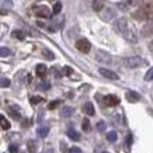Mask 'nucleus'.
Masks as SVG:
<instances>
[{
  "instance_id": "f257e3e1",
  "label": "nucleus",
  "mask_w": 153,
  "mask_h": 153,
  "mask_svg": "<svg viewBox=\"0 0 153 153\" xmlns=\"http://www.w3.org/2000/svg\"><path fill=\"white\" fill-rule=\"evenodd\" d=\"M114 28H115V31H118V33H121L124 35V38H125L126 41H129V42L138 41V37H136L135 30L129 27L128 20H126L125 17H121V19L115 20V21H114Z\"/></svg>"
},
{
  "instance_id": "f03ea898",
  "label": "nucleus",
  "mask_w": 153,
  "mask_h": 153,
  "mask_svg": "<svg viewBox=\"0 0 153 153\" xmlns=\"http://www.w3.org/2000/svg\"><path fill=\"white\" fill-rule=\"evenodd\" d=\"M134 19L138 21H143V20H150L153 19V6L152 4H145L142 6L139 10H136L134 14Z\"/></svg>"
},
{
  "instance_id": "7ed1b4c3",
  "label": "nucleus",
  "mask_w": 153,
  "mask_h": 153,
  "mask_svg": "<svg viewBox=\"0 0 153 153\" xmlns=\"http://www.w3.org/2000/svg\"><path fill=\"white\" fill-rule=\"evenodd\" d=\"M124 65L129 69H135L138 66L142 65V58L140 56H129V58H124Z\"/></svg>"
},
{
  "instance_id": "20e7f679",
  "label": "nucleus",
  "mask_w": 153,
  "mask_h": 153,
  "mask_svg": "<svg viewBox=\"0 0 153 153\" xmlns=\"http://www.w3.org/2000/svg\"><path fill=\"white\" fill-rule=\"evenodd\" d=\"M96 60L100 62V63H107V65H108V63H111L112 62V58L108 52L98 49V51H96Z\"/></svg>"
},
{
  "instance_id": "39448f33",
  "label": "nucleus",
  "mask_w": 153,
  "mask_h": 153,
  "mask_svg": "<svg viewBox=\"0 0 153 153\" xmlns=\"http://www.w3.org/2000/svg\"><path fill=\"white\" fill-rule=\"evenodd\" d=\"M76 48H77L80 52H83V53H88L90 49H91V44H90L87 39L82 38V39H79V41L76 42Z\"/></svg>"
},
{
  "instance_id": "423d86ee",
  "label": "nucleus",
  "mask_w": 153,
  "mask_h": 153,
  "mask_svg": "<svg viewBox=\"0 0 153 153\" xmlns=\"http://www.w3.org/2000/svg\"><path fill=\"white\" fill-rule=\"evenodd\" d=\"M35 16L42 19H49L51 17V10L47 6H37L35 7Z\"/></svg>"
},
{
  "instance_id": "0eeeda50",
  "label": "nucleus",
  "mask_w": 153,
  "mask_h": 153,
  "mask_svg": "<svg viewBox=\"0 0 153 153\" xmlns=\"http://www.w3.org/2000/svg\"><path fill=\"white\" fill-rule=\"evenodd\" d=\"M100 17H101L104 21H110L115 17V11L111 9V7H107V9H102L101 13H100Z\"/></svg>"
},
{
  "instance_id": "6e6552de",
  "label": "nucleus",
  "mask_w": 153,
  "mask_h": 153,
  "mask_svg": "<svg viewBox=\"0 0 153 153\" xmlns=\"http://www.w3.org/2000/svg\"><path fill=\"white\" fill-rule=\"evenodd\" d=\"M100 74H101L102 77L110 79V80H118L120 79V77H118V74H117L115 72H112V70H110V69H104V68L100 69Z\"/></svg>"
},
{
  "instance_id": "1a4fd4ad",
  "label": "nucleus",
  "mask_w": 153,
  "mask_h": 153,
  "mask_svg": "<svg viewBox=\"0 0 153 153\" xmlns=\"http://www.w3.org/2000/svg\"><path fill=\"white\" fill-rule=\"evenodd\" d=\"M142 33H143L145 37H150V35H153V19L148 20V23L143 25V28H142Z\"/></svg>"
},
{
  "instance_id": "9d476101",
  "label": "nucleus",
  "mask_w": 153,
  "mask_h": 153,
  "mask_svg": "<svg viewBox=\"0 0 153 153\" xmlns=\"http://www.w3.org/2000/svg\"><path fill=\"white\" fill-rule=\"evenodd\" d=\"M104 102H105V105H108V107H115V105H118L120 98L117 97V96L110 94V96H105V97H104Z\"/></svg>"
},
{
  "instance_id": "9b49d317",
  "label": "nucleus",
  "mask_w": 153,
  "mask_h": 153,
  "mask_svg": "<svg viewBox=\"0 0 153 153\" xmlns=\"http://www.w3.org/2000/svg\"><path fill=\"white\" fill-rule=\"evenodd\" d=\"M83 111L84 114H87L88 117H93L94 114H96V110H94V105L91 104V102H86L83 105Z\"/></svg>"
},
{
  "instance_id": "f8f14e48",
  "label": "nucleus",
  "mask_w": 153,
  "mask_h": 153,
  "mask_svg": "<svg viewBox=\"0 0 153 153\" xmlns=\"http://www.w3.org/2000/svg\"><path fill=\"white\" fill-rule=\"evenodd\" d=\"M139 98H140V96L136 93V91H132V90H131V91H128V93H126V100H128L129 102L139 101Z\"/></svg>"
},
{
  "instance_id": "ddd939ff",
  "label": "nucleus",
  "mask_w": 153,
  "mask_h": 153,
  "mask_svg": "<svg viewBox=\"0 0 153 153\" xmlns=\"http://www.w3.org/2000/svg\"><path fill=\"white\" fill-rule=\"evenodd\" d=\"M35 72H37V74L39 76V77H45L47 76V73H48V68L45 65H38L37 66V69H35Z\"/></svg>"
},
{
  "instance_id": "4468645a",
  "label": "nucleus",
  "mask_w": 153,
  "mask_h": 153,
  "mask_svg": "<svg viewBox=\"0 0 153 153\" xmlns=\"http://www.w3.org/2000/svg\"><path fill=\"white\" fill-rule=\"evenodd\" d=\"M91 7H93L94 11H101L104 9V0H93Z\"/></svg>"
},
{
  "instance_id": "2eb2a0df",
  "label": "nucleus",
  "mask_w": 153,
  "mask_h": 153,
  "mask_svg": "<svg viewBox=\"0 0 153 153\" xmlns=\"http://www.w3.org/2000/svg\"><path fill=\"white\" fill-rule=\"evenodd\" d=\"M68 136H69L72 140H80V134L77 132V131L72 129V128L68 131Z\"/></svg>"
},
{
  "instance_id": "dca6fc26",
  "label": "nucleus",
  "mask_w": 153,
  "mask_h": 153,
  "mask_svg": "<svg viewBox=\"0 0 153 153\" xmlns=\"http://www.w3.org/2000/svg\"><path fill=\"white\" fill-rule=\"evenodd\" d=\"M73 108H72V107H69V105H66V107H63V108H62V111H60V115L62 117H70L72 115V114H73Z\"/></svg>"
},
{
  "instance_id": "f3484780",
  "label": "nucleus",
  "mask_w": 153,
  "mask_h": 153,
  "mask_svg": "<svg viewBox=\"0 0 153 153\" xmlns=\"http://www.w3.org/2000/svg\"><path fill=\"white\" fill-rule=\"evenodd\" d=\"M0 126H1V128H3L4 131L10 129V122L6 120L4 115H0Z\"/></svg>"
},
{
  "instance_id": "a211bd4d",
  "label": "nucleus",
  "mask_w": 153,
  "mask_h": 153,
  "mask_svg": "<svg viewBox=\"0 0 153 153\" xmlns=\"http://www.w3.org/2000/svg\"><path fill=\"white\" fill-rule=\"evenodd\" d=\"M48 132H49V128H48V126H41V128L37 129V134L39 138H45L48 135Z\"/></svg>"
},
{
  "instance_id": "6ab92c4d",
  "label": "nucleus",
  "mask_w": 153,
  "mask_h": 153,
  "mask_svg": "<svg viewBox=\"0 0 153 153\" xmlns=\"http://www.w3.org/2000/svg\"><path fill=\"white\" fill-rule=\"evenodd\" d=\"M13 37L17 38V39H20V41H23L24 38H25V35H24V33L21 31V30H16V31H13Z\"/></svg>"
},
{
  "instance_id": "aec40b11",
  "label": "nucleus",
  "mask_w": 153,
  "mask_h": 153,
  "mask_svg": "<svg viewBox=\"0 0 153 153\" xmlns=\"http://www.w3.org/2000/svg\"><path fill=\"white\" fill-rule=\"evenodd\" d=\"M27 146H28V150H30V153H35V152H37V143H35L34 140H28Z\"/></svg>"
},
{
  "instance_id": "412c9836",
  "label": "nucleus",
  "mask_w": 153,
  "mask_h": 153,
  "mask_svg": "<svg viewBox=\"0 0 153 153\" xmlns=\"http://www.w3.org/2000/svg\"><path fill=\"white\" fill-rule=\"evenodd\" d=\"M107 139H108V142H115L117 140V132H114V131L108 132V134H107Z\"/></svg>"
},
{
  "instance_id": "4be33fe9",
  "label": "nucleus",
  "mask_w": 153,
  "mask_h": 153,
  "mask_svg": "<svg viewBox=\"0 0 153 153\" xmlns=\"http://www.w3.org/2000/svg\"><path fill=\"white\" fill-rule=\"evenodd\" d=\"M41 101H44V98L39 97V96H35V97H31V98H30V102H31L33 105H35V104H39Z\"/></svg>"
},
{
  "instance_id": "5701e85b",
  "label": "nucleus",
  "mask_w": 153,
  "mask_h": 153,
  "mask_svg": "<svg viewBox=\"0 0 153 153\" xmlns=\"http://www.w3.org/2000/svg\"><path fill=\"white\" fill-rule=\"evenodd\" d=\"M60 10H62V3H60V1H58V3H55V6H53L52 13H53V14H59Z\"/></svg>"
},
{
  "instance_id": "b1692460",
  "label": "nucleus",
  "mask_w": 153,
  "mask_h": 153,
  "mask_svg": "<svg viewBox=\"0 0 153 153\" xmlns=\"http://www.w3.org/2000/svg\"><path fill=\"white\" fill-rule=\"evenodd\" d=\"M83 131L84 132H88V131H90V128H91V126H90V121L87 120V118H84L83 120Z\"/></svg>"
},
{
  "instance_id": "393cba45",
  "label": "nucleus",
  "mask_w": 153,
  "mask_h": 153,
  "mask_svg": "<svg viewBox=\"0 0 153 153\" xmlns=\"http://www.w3.org/2000/svg\"><path fill=\"white\" fill-rule=\"evenodd\" d=\"M9 114L11 117H13L14 120H20V114L19 111H16V110H13V108H9Z\"/></svg>"
},
{
  "instance_id": "a878e982",
  "label": "nucleus",
  "mask_w": 153,
  "mask_h": 153,
  "mask_svg": "<svg viewBox=\"0 0 153 153\" xmlns=\"http://www.w3.org/2000/svg\"><path fill=\"white\" fill-rule=\"evenodd\" d=\"M42 53H44V56H45L47 59H53V58H55V56H53V53H52L49 49H44V51H42Z\"/></svg>"
},
{
  "instance_id": "bb28decb",
  "label": "nucleus",
  "mask_w": 153,
  "mask_h": 153,
  "mask_svg": "<svg viewBox=\"0 0 153 153\" xmlns=\"http://www.w3.org/2000/svg\"><path fill=\"white\" fill-rule=\"evenodd\" d=\"M145 80H148V82L153 80V68H152V69H149L148 72H146V74H145Z\"/></svg>"
},
{
  "instance_id": "cd10ccee",
  "label": "nucleus",
  "mask_w": 153,
  "mask_h": 153,
  "mask_svg": "<svg viewBox=\"0 0 153 153\" xmlns=\"http://www.w3.org/2000/svg\"><path fill=\"white\" fill-rule=\"evenodd\" d=\"M11 52H10V49L9 48H0V56H9Z\"/></svg>"
},
{
  "instance_id": "c85d7f7f",
  "label": "nucleus",
  "mask_w": 153,
  "mask_h": 153,
  "mask_svg": "<svg viewBox=\"0 0 153 153\" xmlns=\"http://www.w3.org/2000/svg\"><path fill=\"white\" fill-rule=\"evenodd\" d=\"M10 80L9 79H0V87H9Z\"/></svg>"
},
{
  "instance_id": "c756f323",
  "label": "nucleus",
  "mask_w": 153,
  "mask_h": 153,
  "mask_svg": "<svg viewBox=\"0 0 153 153\" xmlns=\"http://www.w3.org/2000/svg\"><path fill=\"white\" fill-rule=\"evenodd\" d=\"M59 104H60V101H59V100H55V101H52L51 104L48 105V108H49V110H55V108H56V107H58V105H59Z\"/></svg>"
},
{
  "instance_id": "7c9ffc66",
  "label": "nucleus",
  "mask_w": 153,
  "mask_h": 153,
  "mask_svg": "<svg viewBox=\"0 0 153 153\" xmlns=\"http://www.w3.org/2000/svg\"><path fill=\"white\" fill-rule=\"evenodd\" d=\"M9 152L10 153H19V146H17V145H10Z\"/></svg>"
},
{
  "instance_id": "2f4dec72",
  "label": "nucleus",
  "mask_w": 153,
  "mask_h": 153,
  "mask_svg": "<svg viewBox=\"0 0 153 153\" xmlns=\"http://www.w3.org/2000/svg\"><path fill=\"white\" fill-rule=\"evenodd\" d=\"M126 1H128L131 6H138V4H140L143 0H126Z\"/></svg>"
},
{
  "instance_id": "473e14b6",
  "label": "nucleus",
  "mask_w": 153,
  "mask_h": 153,
  "mask_svg": "<svg viewBox=\"0 0 153 153\" xmlns=\"http://www.w3.org/2000/svg\"><path fill=\"white\" fill-rule=\"evenodd\" d=\"M97 129L100 131V132H102V131L105 129V124H104L102 121H100V122H98V124H97Z\"/></svg>"
},
{
  "instance_id": "72a5a7b5",
  "label": "nucleus",
  "mask_w": 153,
  "mask_h": 153,
  "mask_svg": "<svg viewBox=\"0 0 153 153\" xmlns=\"http://www.w3.org/2000/svg\"><path fill=\"white\" fill-rule=\"evenodd\" d=\"M51 87V84L49 83H41L38 86V88H41V90H48V88Z\"/></svg>"
},
{
  "instance_id": "f704fd0d",
  "label": "nucleus",
  "mask_w": 153,
  "mask_h": 153,
  "mask_svg": "<svg viewBox=\"0 0 153 153\" xmlns=\"http://www.w3.org/2000/svg\"><path fill=\"white\" fill-rule=\"evenodd\" d=\"M69 153H82V152H80L79 148H70L69 149Z\"/></svg>"
},
{
  "instance_id": "c9c22d12",
  "label": "nucleus",
  "mask_w": 153,
  "mask_h": 153,
  "mask_svg": "<svg viewBox=\"0 0 153 153\" xmlns=\"http://www.w3.org/2000/svg\"><path fill=\"white\" fill-rule=\"evenodd\" d=\"M72 72H73V70H72V68H69V66H66V68H65V74H68V76H69V74H72Z\"/></svg>"
},
{
  "instance_id": "e433bc0d",
  "label": "nucleus",
  "mask_w": 153,
  "mask_h": 153,
  "mask_svg": "<svg viewBox=\"0 0 153 153\" xmlns=\"http://www.w3.org/2000/svg\"><path fill=\"white\" fill-rule=\"evenodd\" d=\"M126 143H128V145L132 143V136H131V135H128V136H126Z\"/></svg>"
},
{
  "instance_id": "4c0bfd02",
  "label": "nucleus",
  "mask_w": 153,
  "mask_h": 153,
  "mask_svg": "<svg viewBox=\"0 0 153 153\" xmlns=\"http://www.w3.org/2000/svg\"><path fill=\"white\" fill-rule=\"evenodd\" d=\"M1 1H3V4H7V6H11V4H13L10 0H1Z\"/></svg>"
},
{
  "instance_id": "58836bf2",
  "label": "nucleus",
  "mask_w": 153,
  "mask_h": 153,
  "mask_svg": "<svg viewBox=\"0 0 153 153\" xmlns=\"http://www.w3.org/2000/svg\"><path fill=\"white\" fill-rule=\"evenodd\" d=\"M149 49H150V51L153 52V39H152V42H150V44H149Z\"/></svg>"
},
{
  "instance_id": "ea45409f",
  "label": "nucleus",
  "mask_w": 153,
  "mask_h": 153,
  "mask_svg": "<svg viewBox=\"0 0 153 153\" xmlns=\"http://www.w3.org/2000/svg\"><path fill=\"white\" fill-rule=\"evenodd\" d=\"M44 153H53V150H52V149H48V150H45Z\"/></svg>"
},
{
  "instance_id": "a19ab883",
  "label": "nucleus",
  "mask_w": 153,
  "mask_h": 153,
  "mask_svg": "<svg viewBox=\"0 0 153 153\" xmlns=\"http://www.w3.org/2000/svg\"><path fill=\"white\" fill-rule=\"evenodd\" d=\"M0 14H7V11L6 10H0Z\"/></svg>"
},
{
  "instance_id": "79ce46f5",
  "label": "nucleus",
  "mask_w": 153,
  "mask_h": 153,
  "mask_svg": "<svg viewBox=\"0 0 153 153\" xmlns=\"http://www.w3.org/2000/svg\"><path fill=\"white\" fill-rule=\"evenodd\" d=\"M102 153H108V152H102Z\"/></svg>"
}]
</instances>
